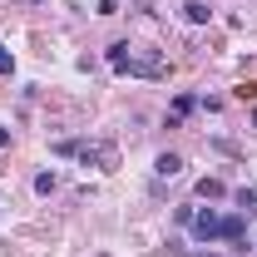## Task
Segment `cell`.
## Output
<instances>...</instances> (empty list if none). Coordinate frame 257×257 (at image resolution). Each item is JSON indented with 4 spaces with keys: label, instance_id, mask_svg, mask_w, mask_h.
I'll return each mask as SVG.
<instances>
[{
    "label": "cell",
    "instance_id": "obj_7",
    "mask_svg": "<svg viewBox=\"0 0 257 257\" xmlns=\"http://www.w3.org/2000/svg\"><path fill=\"white\" fill-rule=\"evenodd\" d=\"M223 183H218V178H203V183H198V198H223Z\"/></svg>",
    "mask_w": 257,
    "mask_h": 257
},
{
    "label": "cell",
    "instance_id": "obj_9",
    "mask_svg": "<svg viewBox=\"0 0 257 257\" xmlns=\"http://www.w3.org/2000/svg\"><path fill=\"white\" fill-rule=\"evenodd\" d=\"M232 198H237V208H257V188H237Z\"/></svg>",
    "mask_w": 257,
    "mask_h": 257
},
{
    "label": "cell",
    "instance_id": "obj_13",
    "mask_svg": "<svg viewBox=\"0 0 257 257\" xmlns=\"http://www.w3.org/2000/svg\"><path fill=\"white\" fill-rule=\"evenodd\" d=\"M252 124H257V114H252Z\"/></svg>",
    "mask_w": 257,
    "mask_h": 257
},
{
    "label": "cell",
    "instance_id": "obj_5",
    "mask_svg": "<svg viewBox=\"0 0 257 257\" xmlns=\"http://www.w3.org/2000/svg\"><path fill=\"white\" fill-rule=\"evenodd\" d=\"M154 173H159V178H178V173H183V159H178V154H163V159L154 163Z\"/></svg>",
    "mask_w": 257,
    "mask_h": 257
},
{
    "label": "cell",
    "instance_id": "obj_10",
    "mask_svg": "<svg viewBox=\"0 0 257 257\" xmlns=\"http://www.w3.org/2000/svg\"><path fill=\"white\" fill-rule=\"evenodd\" d=\"M193 104H198V99H193V94H178V99H173V114H178V119H183V114H188Z\"/></svg>",
    "mask_w": 257,
    "mask_h": 257
},
{
    "label": "cell",
    "instance_id": "obj_12",
    "mask_svg": "<svg viewBox=\"0 0 257 257\" xmlns=\"http://www.w3.org/2000/svg\"><path fill=\"white\" fill-rule=\"evenodd\" d=\"M5 144H10V128H5V124H0V149H5Z\"/></svg>",
    "mask_w": 257,
    "mask_h": 257
},
{
    "label": "cell",
    "instance_id": "obj_3",
    "mask_svg": "<svg viewBox=\"0 0 257 257\" xmlns=\"http://www.w3.org/2000/svg\"><path fill=\"white\" fill-rule=\"evenodd\" d=\"M242 232H247V218H242V213H227V218H223V232H218V242H242Z\"/></svg>",
    "mask_w": 257,
    "mask_h": 257
},
{
    "label": "cell",
    "instance_id": "obj_6",
    "mask_svg": "<svg viewBox=\"0 0 257 257\" xmlns=\"http://www.w3.org/2000/svg\"><path fill=\"white\" fill-rule=\"evenodd\" d=\"M79 149H84L79 139H60V144H55V154H60V159H79Z\"/></svg>",
    "mask_w": 257,
    "mask_h": 257
},
{
    "label": "cell",
    "instance_id": "obj_1",
    "mask_svg": "<svg viewBox=\"0 0 257 257\" xmlns=\"http://www.w3.org/2000/svg\"><path fill=\"white\" fill-rule=\"evenodd\" d=\"M193 237H203V242H218V232H223V218L213 213V208H203V213H193Z\"/></svg>",
    "mask_w": 257,
    "mask_h": 257
},
{
    "label": "cell",
    "instance_id": "obj_2",
    "mask_svg": "<svg viewBox=\"0 0 257 257\" xmlns=\"http://www.w3.org/2000/svg\"><path fill=\"white\" fill-rule=\"evenodd\" d=\"M109 69H114V74H134V50H128L124 40L109 45Z\"/></svg>",
    "mask_w": 257,
    "mask_h": 257
},
{
    "label": "cell",
    "instance_id": "obj_11",
    "mask_svg": "<svg viewBox=\"0 0 257 257\" xmlns=\"http://www.w3.org/2000/svg\"><path fill=\"white\" fill-rule=\"evenodd\" d=\"M10 69H15V55H10V50L0 45V74H10Z\"/></svg>",
    "mask_w": 257,
    "mask_h": 257
},
{
    "label": "cell",
    "instance_id": "obj_8",
    "mask_svg": "<svg viewBox=\"0 0 257 257\" xmlns=\"http://www.w3.org/2000/svg\"><path fill=\"white\" fill-rule=\"evenodd\" d=\"M55 183H60L55 173H35V193H55Z\"/></svg>",
    "mask_w": 257,
    "mask_h": 257
},
{
    "label": "cell",
    "instance_id": "obj_4",
    "mask_svg": "<svg viewBox=\"0 0 257 257\" xmlns=\"http://www.w3.org/2000/svg\"><path fill=\"white\" fill-rule=\"evenodd\" d=\"M183 20H188V25H208V20H213L208 0H188V5H183Z\"/></svg>",
    "mask_w": 257,
    "mask_h": 257
}]
</instances>
